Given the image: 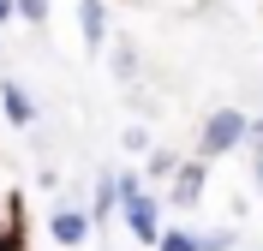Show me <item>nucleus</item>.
Masks as SVG:
<instances>
[{"label":"nucleus","mask_w":263,"mask_h":251,"mask_svg":"<svg viewBox=\"0 0 263 251\" xmlns=\"http://www.w3.org/2000/svg\"><path fill=\"white\" fill-rule=\"evenodd\" d=\"M12 18H24V24H48V0H12Z\"/></svg>","instance_id":"obj_11"},{"label":"nucleus","mask_w":263,"mask_h":251,"mask_svg":"<svg viewBox=\"0 0 263 251\" xmlns=\"http://www.w3.org/2000/svg\"><path fill=\"white\" fill-rule=\"evenodd\" d=\"M174 167H180L174 150H149V180H174Z\"/></svg>","instance_id":"obj_12"},{"label":"nucleus","mask_w":263,"mask_h":251,"mask_svg":"<svg viewBox=\"0 0 263 251\" xmlns=\"http://www.w3.org/2000/svg\"><path fill=\"white\" fill-rule=\"evenodd\" d=\"M48 239H54V245H66V251L90 245V216H84L78 203H60V209L48 216Z\"/></svg>","instance_id":"obj_4"},{"label":"nucleus","mask_w":263,"mask_h":251,"mask_svg":"<svg viewBox=\"0 0 263 251\" xmlns=\"http://www.w3.org/2000/svg\"><path fill=\"white\" fill-rule=\"evenodd\" d=\"M251 173H257V191H263V156H251Z\"/></svg>","instance_id":"obj_16"},{"label":"nucleus","mask_w":263,"mask_h":251,"mask_svg":"<svg viewBox=\"0 0 263 251\" xmlns=\"http://www.w3.org/2000/svg\"><path fill=\"white\" fill-rule=\"evenodd\" d=\"M203 251H233V227H215V234H197Z\"/></svg>","instance_id":"obj_13"},{"label":"nucleus","mask_w":263,"mask_h":251,"mask_svg":"<svg viewBox=\"0 0 263 251\" xmlns=\"http://www.w3.org/2000/svg\"><path fill=\"white\" fill-rule=\"evenodd\" d=\"M6 251H12V245H6Z\"/></svg>","instance_id":"obj_17"},{"label":"nucleus","mask_w":263,"mask_h":251,"mask_svg":"<svg viewBox=\"0 0 263 251\" xmlns=\"http://www.w3.org/2000/svg\"><path fill=\"white\" fill-rule=\"evenodd\" d=\"M0 114H6V126L30 132V126H36V96H30L18 78H0Z\"/></svg>","instance_id":"obj_5"},{"label":"nucleus","mask_w":263,"mask_h":251,"mask_svg":"<svg viewBox=\"0 0 263 251\" xmlns=\"http://www.w3.org/2000/svg\"><path fill=\"white\" fill-rule=\"evenodd\" d=\"M114 185H120V221L132 227V239L138 245H156L162 239V198L138 173H114Z\"/></svg>","instance_id":"obj_1"},{"label":"nucleus","mask_w":263,"mask_h":251,"mask_svg":"<svg viewBox=\"0 0 263 251\" xmlns=\"http://www.w3.org/2000/svg\"><path fill=\"white\" fill-rule=\"evenodd\" d=\"M78 36L90 54L108 42V0H78Z\"/></svg>","instance_id":"obj_7"},{"label":"nucleus","mask_w":263,"mask_h":251,"mask_svg":"<svg viewBox=\"0 0 263 251\" xmlns=\"http://www.w3.org/2000/svg\"><path fill=\"white\" fill-rule=\"evenodd\" d=\"M246 126H251L246 108H210L203 132H197V162H215V156L246 150Z\"/></svg>","instance_id":"obj_2"},{"label":"nucleus","mask_w":263,"mask_h":251,"mask_svg":"<svg viewBox=\"0 0 263 251\" xmlns=\"http://www.w3.org/2000/svg\"><path fill=\"white\" fill-rule=\"evenodd\" d=\"M114 78L138 84V48H132V42H114Z\"/></svg>","instance_id":"obj_8"},{"label":"nucleus","mask_w":263,"mask_h":251,"mask_svg":"<svg viewBox=\"0 0 263 251\" xmlns=\"http://www.w3.org/2000/svg\"><path fill=\"white\" fill-rule=\"evenodd\" d=\"M203 185H210V162H180L174 167V185H167V203H174V209H197V203H203Z\"/></svg>","instance_id":"obj_3"},{"label":"nucleus","mask_w":263,"mask_h":251,"mask_svg":"<svg viewBox=\"0 0 263 251\" xmlns=\"http://www.w3.org/2000/svg\"><path fill=\"white\" fill-rule=\"evenodd\" d=\"M246 144H251V156H263V114L246 126Z\"/></svg>","instance_id":"obj_14"},{"label":"nucleus","mask_w":263,"mask_h":251,"mask_svg":"<svg viewBox=\"0 0 263 251\" xmlns=\"http://www.w3.org/2000/svg\"><path fill=\"white\" fill-rule=\"evenodd\" d=\"M6 24H12V0H0V30H6Z\"/></svg>","instance_id":"obj_15"},{"label":"nucleus","mask_w":263,"mask_h":251,"mask_svg":"<svg viewBox=\"0 0 263 251\" xmlns=\"http://www.w3.org/2000/svg\"><path fill=\"white\" fill-rule=\"evenodd\" d=\"M156 251H203V245H197V234H192V227H162Z\"/></svg>","instance_id":"obj_9"},{"label":"nucleus","mask_w":263,"mask_h":251,"mask_svg":"<svg viewBox=\"0 0 263 251\" xmlns=\"http://www.w3.org/2000/svg\"><path fill=\"white\" fill-rule=\"evenodd\" d=\"M120 144H126V156H149V150H156V144H149V126H144V120H132L126 132H120Z\"/></svg>","instance_id":"obj_10"},{"label":"nucleus","mask_w":263,"mask_h":251,"mask_svg":"<svg viewBox=\"0 0 263 251\" xmlns=\"http://www.w3.org/2000/svg\"><path fill=\"white\" fill-rule=\"evenodd\" d=\"M84 216H90V227H108V221L120 216V185H114V167H102V173H96V198H90V209H84Z\"/></svg>","instance_id":"obj_6"}]
</instances>
